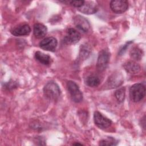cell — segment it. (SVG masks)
Segmentation results:
<instances>
[{"instance_id": "cell-22", "label": "cell", "mask_w": 146, "mask_h": 146, "mask_svg": "<svg viewBox=\"0 0 146 146\" xmlns=\"http://www.w3.org/2000/svg\"><path fill=\"white\" fill-rule=\"evenodd\" d=\"M132 41L128 42H127L123 46H122V47L120 48V49L119 50V52H118V54H119V55H121L123 54L124 53V52L126 51V50H127V47H128V46H129L131 43H132Z\"/></svg>"}, {"instance_id": "cell-7", "label": "cell", "mask_w": 146, "mask_h": 146, "mask_svg": "<svg viewBox=\"0 0 146 146\" xmlns=\"http://www.w3.org/2000/svg\"><path fill=\"white\" fill-rule=\"evenodd\" d=\"M111 10L116 14L125 12L128 8V2L126 0H114L110 2Z\"/></svg>"}, {"instance_id": "cell-1", "label": "cell", "mask_w": 146, "mask_h": 146, "mask_svg": "<svg viewBox=\"0 0 146 146\" xmlns=\"http://www.w3.org/2000/svg\"><path fill=\"white\" fill-rule=\"evenodd\" d=\"M43 92L46 98L50 100H57L60 95L59 86L54 82H48L43 88Z\"/></svg>"}, {"instance_id": "cell-9", "label": "cell", "mask_w": 146, "mask_h": 146, "mask_svg": "<svg viewBox=\"0 0 146 146\" xmlns=\"http://www.w3.org/2000/svg\"><path fill=\"white\" fill-rule=\"evenodd\" d=\"M74 23L78 29L84 33L87 32L90 27V25L88 20L81 15H76L74 18Z\"/></svg>"}, {"instance_id": "cell-19", "label": "cell", "mask_w": 146, "mask_h": 146, "mask_svg": "<svg viewBox=\"0 0 146 146\" xmlns=\"http://www.w3.org/2000/svg\"><path fill=\"white\" fill-rule=\"evenodd\" d=\"M118 141L116 140L114 138L112 137H107L106 139L102 140L99 142L100 145H107V146H111V145H116L117 144Z\"/></svg>"}, {"instance_id": "cell-12", "label": "cell", "mask_w": 146, "mask_h": 146, "mask_svg": "<svg viewBox=\"0 0 146 146\" xmlns=\"http://www.w3.org/2000/svg\"><path fill=\"white\" fill-rule=\"evenodd\" d=\"M30 32H31L30 27L27 24L19 26L13 29L11 31V34L15 36L27 35L30 33Z\"/></svg>"}, {"instance_id": "cell-21", "label": "cell", "mask_w": 146, "mask_h": 146, "mask_svg": "<svg viewBox=\"0 0 146 146\" xmlns=\"http://www.w3.org/2000/svg\"><path fill=\"white\" fill-rule=\"evenodd\" d=\"M84 3V1H69V3L72 6L79 8L83 6Z\"/></svg>"}, {"instance_id": "cell-15", "label": "cell", "mask_w": 146, "mask_h": 146, "mask_svg": "<svg viewBox=\"0 0 146 146\" xmlns=\"http://www.w3.org/2000/svg\"><path fill=\"white\" fill-rule=\"evenodd\" d=\"M35 58L40 63L44 65H48L51 63V57L40 51H36L35 53Z\"/></svg>"}, {"instance_id": "cell-10", "label": "cell", "mask_w": 146, "mask_h": 146, "mask_svg": "<svg viewBox=\"0 0 146 146\" xmlns=\"http://www.w3.org/2000/svg\"><path fill=\"white\" fill-rule=\"evenodd\" d=\"M98 10L97 5L93 1H84L82 6L78 8V10L86 14H93Z\"/></svg>"}, {"instance_id": "cell-3", "label": "cell", "mask_w": 146, "mask_h": 146, "mask_svg": "<svg viewBox=\"0 0 146 146\" xmlns=\"http://www.w3.org/2000/svg\"><path fill=\"white\" fill-rule=\"evenodd\" d=\"M110 58V52L107 49H104L101 50L98 55L96 68L99 72L104 71L107 67Z\"/></svg>"}, {"instance_id": "cell-23", "label": "cell", "mask_w": 146, "mask_h": 146, "mask_svg": "<svg viewBox=\"0 0 146 146\" xmlns=\"http://www.w3.org/2000/svg\"><path fill=\"white\" fill-rule=\"evenodd\" d=\"M73 145H82V144H80V143H76L73 144Z\"/></svg>"}, {"instance_id": "cell-5", "label": "cell", "mask_w": 146, "mask_h": 146, "mask_svg": "<svg viewBox=\"0 0 146 146\" xmlns=\"http://www.w3.org/2000/svg\"><path fill=\"white\" fill-rule=\"evenodd\" d=\"M81 38L80 33L74 29L70 28L67 30L63 38V42L67 44H72L78 43Z\"/></svg>"}, {"instance_id": "cell-11", "label": "cell", "mask_w": 146, "mask_h": 146, "mask_svg": "<svg viewBox=\"0 0 146 146\" xmlns=\"http://www.w3.org/2000/svg\"><path fill=\"white\" fill-rule=\"evenodd\" d=\"M123 80V77L120 74H113L109 77L107 84L110 88H116L121 85Z\"/></svg>"}, {"instance_id": "cell-6", "label": "cell", "mask_w": 146, "mask_h": 146, "mask_svg": "<svg viewBox=\"0 0 146 146\" xmlns=\"http://www.w3.org/2000/svg\"><path fill=\"white\" fill-rule=\"evenodd\" d=\"M94 120L95 124L101 129L107 128L110 127L112 124V121L110 119L104 116L98 111L94 112Z\"/></svg>"}, {"instance_id": "cell-16", "label": "cell", "mask_w": 146, "mask_h": 146, "mask_svg": "<svg viewBox=\"0 0 146 146\" xmlns=\"http://www.w3.org/2000/svg\"><path fill=\"white\" fill-rule=\"evenodd\" d=\"M85 82L88 86L91 87H95L99 85L100 83V80L98 76L92 74L88 76L86 78Z\"/></svg>"}, {"instance_id": "cell-8", "label": "cell", "mask_w": 146, "mask_h": 146, "mask_svg": "<svg viewBox=\"0 0 146 146\" xmlns=\"http://www.w3.org/2000/svg\"><path fill=\"white\" fill-rule=\"evenodd\" d=\"M57 44L58 41L53 36L46 38L39 43V46L41 48L52 52L55 51Z\"/></svg>"}, {"instance_id": "cell-18", "label": "cell", "mask_w": 146, "mask_h": 146, "mask_svg": "<svg viewBox=\"0 0 146 146\" xmlns=\"http://www.w3.org/2000/svg\"><path fill=\"white\" fill-rule=\"evenodd\" d=\"M130 56L131 57L136 60H139L142 58L143 55V52L141 49H140L137 47H135L132 48L130 51Z\"/></svg>"}, {"instance_id": "cell-17", "label": "cell", "mask_w": 146, "mask_h": 146, "mask_svg": "<svg viewBox=\"0 0 146 146\" xmlns=\"http://www.w3.org/2000/svg\"><path fill=\"white\" fill-rule=\"evenodd\" d=\"M91 53V48L88 44H84L81 46L80 52H79V58L80 59H86L87 58Z\"/></svg>"}, {"instance_id": "cell-4", "label": "cell", "mask_w": 146, "mask_h": 146, "mask_svg": "<svg viewBox=\"0 0 146 146\" xmlns=\"http://www.w3.org/2000/svg\"><path fill=\"white\" fill-rule=\"evenodd\" d=\"M67 86L72 100L76 103L80 102L83 100V94L78 86L74 82L70 80L67 82Z\"/></svg>"}, {"instance_id": "cell-14", "label": "cell", "mask_w": 146, "mask_h": 146, "mask_svg": "<svg viewBox=\"0 0 146 146\" xmlns=\"http://www.w3.org/2000/svg\"><path fill=\"white\" fill-rule=\"evenodd\" d=\"M47 31V27L43 24L36 23L34 26L33 33L35 36L37 38H42L44 37Z\"/></svg>"}, {"instance_id": "cell-2", "label": "cell", "mask_w": 146, "mask_h": 146, "mask_svg": "<svg viewBox=\"0 0 146 146\" xmlns=\"http://www.w3.org/2000/svg\"><path fill=\"white\" fill-rule=\"evenodd\" d=\"M145 91V87L143 84L136 83L129 89L130 98L134 102H139L144 98Z\"/></svg>"}, {"instance_id": "cell-20", "label": "cell", "mask_w": 146, "mask_h": 146, "mask_svg": "<svg viewBox=\"0 0 146 146\" xmlns=\"http://www.w3.org/2000/svg\"><path fill=\"white\" fill-rule=\"evenodd\" d=\"M115 96L118 102H123L125 99V88H121L116 90L115 92Z\"/></svg>"}, {"instance_id": "cell-13", "label": "cell", "mask_w": 146, "mask_h": 146, "mask_svg": "<svg viewBox=\"0 0 146 146\" xmlns=\"http://www.w3.org/2000/svg\"><path fill=\"white\" fill-rule=\"evenodd\" d=\"M123 66L125 71L131 74H137L140 71V66L134 61H128Z\"/></svg>"}]
</instances>
